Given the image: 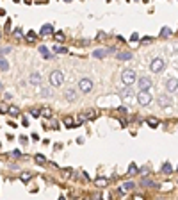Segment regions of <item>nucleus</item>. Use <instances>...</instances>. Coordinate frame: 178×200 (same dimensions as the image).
Returning <instances> with one entry per match:
<instances>
[{"label":"nucleus","instance_id":"nucleus-1","mask_svg":"<svg viewBox=\"0 0 178 200\" xmlns=\"http://www.w3.org/2000/svg\"><path fill=\"white\" fill-rule=\"evenodd\" d=\"M62 82H64V73L61 70H53L50 73V84L52 86H61Z\"/></svg>","mask_w":178,"mask_h":200},{"label":"nucleus","instance_id":"nucleus-2","mask_svg":"<svg viewBox=\"0 0 178 200\" xmlns=\"http://www.w3.org/2000/svg\"><path fill=\"white\" fill-rule=\"evenodd\" d=\"M164 68H166V63H164V59H160V57H155V59L150 63V70H152L153 73H160Z\"/></svg>","mask_w":178,"mask_h":200},{"label":"nucleus","instance_id":"nucleus-3","mask_svg":"<svg viewBox=\"0 0 178 200\" xmlns=\"http://www.w3.org/2000/svg\"><path fill=\"white\" fill-rule=\"evenodd\" d=\"M121 80H123L125 86L134 84V82H136V72H134V70H125V72L121 73Z\"/></svg>","mask_w":178,"mask_h":200},{"label":"nucleus","instance_id":"nucleus-4","mask_svg":"<svg viewBox=\"0 0 178 200\" xmlns=\"http://www.w3.org/2000/svg\"><path fill=\"white\" fill-rule=\"evenodd\" d=\"M152 95L148 93V91H139V95H137V104L139 106H148V104H152Z\"/></svg>","mask_w":178,"mask_h":200},{"label":"nucleus","instance_id":"nucleus-5","mask_svg":"<svg viewBox=\"0 0 178 200\" xmlns=\"http://www.w3.org/2000/svg\"><path fill=\"white\" fill-rule=\"evenodd\" d=\"M78 89H80L82 93H89V91L93 89V80H89V79H80V80H78Z\"/></svg>","mask_w":178,"mask_h":200},{"label":"nucleus","instance_id":"nucleus-6","mask_svg":"<svg viewBox=\"0 0 178 200\" xmlns=\"http://www.w3.org/2000/svg\"><path fill=\"white\" fill-rule=\"evenodd\" d=\"M137 86H139V89H141V91H148V89L153 86V82H152V79H150V77H141V79H139V82H137Z\"/></svg>","mask_w":178,"mask_h":200},{"label":"nucleus","instance_id":"nucleus-7","mask_svg":"<svg viewBox=\"0 0 178 200\" xmlns=\"http://www.w3.org/2000/svg\"><path fill=\"white\" fill-rule=\"evenodd\" d=\"M121 97H123L125 100H128V102H134V100H132V97H134V89H132V86H125V88L121 89Z\"/></svg>","mask_w":178,"mask_h":200},{"label":"nucleus","instance_id":"nucleus-8","mask_svg":"<svg viewBox=\"0 0 178 200\" xmlns=\"http://www.w3.org/2000/svg\"><path fill=\"white\" fill-rule=\"evenodd\" d=\"M178 89V79H168L166 82V91L168 93H175Z\"/></svg>","mask_w":178,"mask_h":200},{"label":"nucleus","instance_id":"nucleus-9","mask_svg":"<svg viewBox=\"0 0 178 200\" xmlns=\"http://www.w3.org/2000/svg\"><path fill=\"white\" fill-rule=\"evenodd\" d=\"M29 82L32 84V86H39L41 84V73H37V72H34L30 77H29Z\"/></svg>","mask_w":178,"mask_h":200},{"label":"nucleus","instance_id":"nucleus-10","mask_svg":"<svg viewBox=\"0 0 178 200\" xmlns=\"http://www.w3.org/2000/svg\"><path fill=\"white\" fill-rule=\"evenodd\" d=\"M50 34H53V25L45 23V25L41 27V36H50Z\"/></svg>","mask_w":178,"mask_h":200},{"label":"nucleus","instance_id":"nucleus-11","mask_svg":"<svg viewBox=\"0 0 178 200\" xmlns=\"http://www.w3.org/2000/svg\"><path fill=\"white\" fill-rule=\"evenodd\" d=\"M39 52H41V55H43L45 59H53V54H50V52H48V48H46L45 45H41V46H39Z\"/></svg>","mask_w":178,"mask_h":200},{"label":"nucleus","instance_id":"nucleus-12","mask_svg":"<svg viewBox=\"0 0 178 200\" xmlns=\"http://www.w3.org/2000/svg\"><path fill=\"white\" fill-rule=\"evenodd\" d=\"M107 54H109V50H105V48H100V50H94V52H93V57H96V59H103Z\"/></svg>","mask_w":178,"mask_h":200},{"label":"nucleus","instance_id":"nucleus-13","mask_svg":"<svg viewBox=\"0 0 178 200\" xmlns=\"http://www.w3.org/2000/svg\"><path fill=\"white\" fill-rule=\"evenodd\" d=\"M64 97H66L70 102H75V100H77V91H73V89H66V91H64Z\"/></svg>","mask_w":178,"mask_h":200},{"label":"nucleus","instance_id":"nucleus-14","mask_svg":"<svg viewBox=\"0 0 178 200\" xmlns=\"http://www.w3.org/2000/svg\"><path fill=\"white\" fill-rule=\"evenodd\" d=\"M159 106H160V107H168V106H171V98L162 95V97L159 98Z\"/></svg>","mask_w":178,"mask_h":200},{"label":"nucleus","instance_id":"nucleus-15","mask_svg":"<svg viewBox=\"0 0 178 200\" xmlns=\"http://www.w3.org/2000/svg\"><path fill=\"white\" fill-rule=\"evenodd\" d=\"M39 95H41L43 98H48V97H52V89H50L48 86H43L41 91H39Z\"/></svg>","mask_w":178,"mask_h":200},{"label":"nucleus","instance_id":"nucleus-16","mask_svg":"<svg viewBox=\"0 0 178 200\" xmlns=\"http://www.w3.org/2000/svg\"><path fill=\"white\" fill-rule=\"evenodd\" d=\"M136 188V184L134 182H125L121 188H119V193H125V191H130V190H134Z\"/></svg>","mask_w":178,"mask_h":200},{"label":"nucleus","instance_id":"nucleus-17","mask_svg":"<svg viewBox=\"0 0 178 200\" xmlns=\"http://www.w3.org/2000/svg\"><path fill=\"white\" fill-rule=\"evenodd\" d=\"M118 59H119V61H130V59H132V54H130V52H119V54H118Z\"/></svg>","mask_w":178,"mask_h":200},{"label":"nucleus","instance_id":"nucleus-18","mask_svg":"<svg viewBox=\"0 0 178 200\" xmlns=\"http://www.w3.org/2000/svg\"><path fill=\"white\" fill-rule=\"evenodd\" d=\"M7 113H9L11 116H20V114H21L20 109H18L16 106H9V107H7Z\"/></svg>","mask_w":178,"mask_h":200},{"label":"nucleus","instance_id":"nucleus-19","mask_svg":"<svg viewBox=\"0 0 178 200\" xmlns=\"http://www.w3.org/2000/svg\"><path fill=\"white\" fill-rule=\"evenodd\" d=\"M94 184H96L98 188H107V179H105V177H98V179L94 181Z\"/></svg>","mask_w":178,"mask_h":200},{"label":"nucleus","instance_id":"nucleus-20","mask_svg":"<svg viewBox=\"0 0 178 200\" xmlns=\"http://www.w3.org/2000/svg\"><path fill=\"white\" fill-rule=\"evenodd\" d=\"M137 172H139V166H137L136 163H130V165H128V173L134 175V173H137Z\"/></svg>","mask_w":178,"mask_h":200},{"label":"nucleus","instance_id":"nucleus-21","mask_svg":"<svg viewBox=\"0 0 178 200\" xmlns=\"http://www.w3.org/2000/svg\"><path fill=\"white\" fill-rule=\"evenodd\" d=\"M39 114L45 116V118H50V116H52V111H50L48 107H43V109H39Z\"/></svg>","mask_w":178,"mask_h":200},{"label":"nucleus","instance_id":"nucleus-22","mask_svg":"<svg viewBox=\"0 0 178 200\" xmlns=\"http://www.w3.org/2000/svg\"><path fill=\"white\" fill-rule=\"evenodd\" d=\"M34 159H36V163H37V165H45V163H46V157H45L43 154H36V157H34Z\"/></svg>","mask_w":178,"mask_h":200},{"label":"nucleus","instance_id":"nucleus-23","mask_svg":"<svg viewBox=\"0 0 178 200\" xmlns=\"http://www.w3.org/2000/svg\"><path fill=\"white\" fill-rule=\"evenodd\" d=\"M162 172H164V173H173V166H171L169 163H164V165H162Z\"/></svg>","mask_w":178,"mask_h":200},{"label":"nucleus","instance_id":"nucleus-24","mask_svg":"<svg viewBox=\"0 0 178 200\" xmlns=\"http://www.w3.org/2000/svg\"><path fill=\"white\" fill-rule=\"evenodd\" d=\"M0 70H4V72H7V70H9V63H7L4 57H0Z\"/></svg>","mask_w":178,"mask_h":200},{"label":"nucleus","instance_id":"nucleus-25","mask_svg":"<svg viewBox=\"0 0 178 200\" xmlns=\"http://www.w3.org/2000/svg\"><path fill=\"white\" fill-rule=\"evenodd\" d=\"M168 36H171V30H169V27H164L160 30V38H168Z\"/></svg>","mask_w":178,"mask_h":200},{"label":"nucleus","instance_id":"nucleus-26","mask_svg":"<svg viewBox=\"0 0 178 200\" xmlns=\"http://www.w3.org/2000/svg\"><path fill=\"white\" fill-rule=\"evenodd\" d=\"M146 123H148L150 127H157V125H159V120H157V118H148Z\"/></svg>","mask_w":178,"mask_h":200},{"label":"nucleus","instance_id":"nucleus-27","mask_svg":"<svg viewBox=\"0 0 178 200\" xmlns=\"http://www.w3.org/2000/svg\"><path fill=\"white\" fill-rule=\"evenodd\" d=\"M11 54V46H0V55H7Z\"/></svg>","mask_w":178,"mask_h":200},{"label":"nucleus","instance_id":"nucleus-28","mask_svg":"<svg viewBox=\"0 0 178 200\" xmlns=\"http://www.w3.org/2000/svg\"><path fill=\"white\" fill-rule=\"evenodd\" d=\"M27 41H30V43H32V41H36V32H32V30H30V32L27 34Z\"/></svg>","mask_w":178,"mask_h":200},{"label":"nucleus","instance_id":"nucleus-29","mask_svg":"<svg viewBox=\"0 0 178 200\" xmlns=\"http://www.w3.org/2000/svg\"><path fill=\"white\" fill-rule=\"evenodd\" d=\"M84 116H86V120L94 118V116H96V111H87V113H84Z\"/></svg>","mask_w":178,"mask_h":200},{"label":"nucleus","instance_id":"nucleus-30","mask_svg":"<svg viewBox=\"0 0 178 200\" xmlns=\"http://www.w3.org/2000/svg\"><path fill=\"white\" fill-rule=\"evenodd\" d=\"M64 125H66V127H73L75 123H73V120H71V118L68 116V118H64Z\"/></svg>","mask_w":178,"mask_h":200},{"label":"nucleus","instance_id":"nucleus-31","mask_svg":"<svg viewBox=\"0 0 178 200\" xmlns=\"http://www.w3.org/2000/svg\"><path fill=\"white\" fill-rule=\"evenodd\" d=\"M55 39L57 41H64V32H55Z\"/></svg>","mask_w":178,"mask_h":200},{"label":"nucleus","instance_id":"nucleus-32","mask_svg":"<svg viewBox=\"0 0 178 200\" xmlns=\"http://www.w3.org/2000/svg\"><path fill=\"white\" fill-rule=\"evenodd\" d=\"M32 177V173L30 172H25V173H21V181H29Z\"/></svg>","mask_w":178,"mask_h":200},{"label":"nucleus","instance_id":"nucleus-33","mask_svg":"<svg viewBox=\"0 0 178 200\" xmlns=\"http://www.w3.org/2000/svg\"><path fill=\"white\" fill-rule=\"evenodd\" d=\"M143 186H150V188H152V186H155V184H153V181H150V179H143Z\"/></svg>","mask_w":178,"mask_h":200},{"label":"nucleus","instance_id":"nucleus-34","mask_svg":"<svg viewBox=\"0 0 178 200\" xmlns=\"http://www.w3.org/2000/svg\"><path fill=\"white\" fill-rule=\"evenodd\" d=\"M14 38H18V39H20V38H23V32H21L20 29H16V30H14Z\"/></svg>","mask_w":178,"mask_h":200},{"label":"nucleus","instance_id":"nucleus-35","mask_svg":"<svg viewBox=\"0 0 178 200\" xmlns=\"http://www.w3.org/2000/svg\"><path fill=\"white\" fill-rule=\"evenodd\" d=\"M55 52H59V54H64V52H66V48H64V46H61V45H57V46H55Z\"/></svg>","mask_w":178,"mask_h":200},{"label":"nucleus","instance_id":"nucleus-36","mask_svg":"<svg viewBox=\"0 0 178 200\" xmlns=\"http://www.w3.org/2000/svg\"><path fill=\"white\" fill-rule=\"evenodd\" d=\"M30 114H32L34 118H37V116H41V114H39V109H32V111H30Z\"/></svg>","mask_w":178,"mask_h":200},{"label":"nucleus","instance_id":"nucleus-37","mask_svg":"<svg viewBox=\"0 0 178 200\" xmlns=\"http://www.w3.org/2000/svg\"><path fill=\"white\" fill-rule=\"evenodd\" d=\"M5 32H11V20L5 21Z\"/></svg>","mask_w":178,"mask_h":200},{"label":"nucleus","instance_id":"nucleus-38","mask_svg":"<svg viewBox=\"0 0 178 200\" xmlns=\"http://www.w3.org/2000/svg\"><path fill=\"white\" fill-rule=\"evenodd\" d=\"M130 39H132V41H137V39H139V34H137V32H134V34H132V38H130Z\"/></svg>","mask_w":178,"mask_h":200},{"label":"nucleus","instance_id":"nucleus-39","mask_svg":"<svg viewBox=\"0 0 178 200\" xmlns=\"http://www.w3.org/2000/svg\"><path fill=\"white\" fill-rule=\"evenodd\" d=\"M118 111H119V113H127V107H123V106H119V107H118Z\"/></svg>","mask_w":178,"mask_h":200},{"label":"nucleus","instance_id":"nucleus-40","mask_svg":"<svg viewBox=\"0 0 178 200\" xmlns=\"http://www.w3.org/2000/svg\"><path fill=\"white\" fill-rule=\"evenodd\" d=\"M0 113H7V107L5 106H0Z\"/></svg>","mask_w":178,"mask_h":200},{"label":"nucleus","instance_id":"nucleus-41","mask_svg":"<svg viewBox=\"0 0 178 200\" xmlns=\"http://www.w3.org/2000/svg\"><path fill=\"white\" fill-rule=\"evenodd\" d=\"M132 200H144V199H143L141 195H136V197H134V199H132Z\"/></svg>","mask_w":178,"mask_h":200},{"label":"nucleus","instance_id":"nucleus-42","mask_svg":"<svg viewBox=\"0 0 178 200\" xmlns=\"http://www.w3.org/2000/svg\"><path fill=\"white\" fill-rule=\"evenodd\" d=\"M0 14H4V11H2V9H0Z\"/></svg>","mask_w":178,"mask_h":200},{"label":"nucleus","instance_id":"nucleus-43","mask_svg":"<svg viewBox=\"0 0 178 200\" xmlns=\"http://www.w3.org/2000/svg\"><path fill=\"white\" fill-rule=\"evenodd\" d=\"M0 39H2V32H0Z\"/></svg>","mask_w":178,"mask_h":200},{"label":"nucleus","instance_id":"nucleus-44","mask_svg":"<svg viewBox=\"0 0 178 200\" xmlns=\"http://www.w3.org/2000/svg\"><path fill=\"white\" fill-rule=\"evenodd\" d=\"M59 200H66V199H59Z\"/></svg>","mask_w":178,"mask_h":200},{"label":"nucleus","instance_id":"nucleus-45","mask_svg":"<svg viewBox=\"0 0 178 200\" xmlns=\"http://www.w3.org/2000/svg\"><path fill=\"white\" fill-rule=\"evenodd\" d=\"M66 2H71V0H66Z\"/></svg>","mask_w":178,"mask_h":200},{"label":"nucleus","instance_id":"nucleus-46","mask_svg":"<svg viewBox=\"0 0 178 200\" xmlns=\"http://www.w3.org/2000/svg\"><path fill=\"white\" fill-rule=\"evenodd\" d=\"M0 89H2V84H0Z\"/></svg>","mask_w":178,"mask_h":200},{"label":"nucleus","instance_id":"nucleus-47","mask_svg":"<svg viewBox=\"0 0 178 200\" xmlns=\"http://www.w3.org/2000/svg\"><path fill=\"white\" fill-rule=\"evenodd\" d=\"M86 200H89V199H86Z\"/></svg>","mask_w":178,"mask_h":200},{"label":"nucleus","instance_id":"nucleus-48","mask_svg":"<svg viewBox=\"0 0 178 200\" xmlns=\"http://www.w3.org/2000/svg\"><path fill=\"white\" fill-rule=\"evenodd\" d=\"M177 170H178V168H177Z\"/></svg>","mask_w":178,"mask_h":200}]
</instances>
